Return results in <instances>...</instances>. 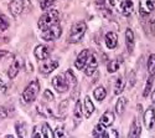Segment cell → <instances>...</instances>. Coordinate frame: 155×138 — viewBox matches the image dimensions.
Returning a JSON list of instances; mask_svg holds the SVG:
<instances>
[{
  "mask_svg": "<svg viewBox=\"0 0 155 138\" xmlns=\"http://www.w3.org/2000/svg\"><path fill=\"white\" fill-rule=\"evenodd\" d=\"M155 8V0H140L139 11L141 15H149Z\"/></svg>",
  "mask_w": 155,
  "mask_h": 138,
  "instance_id": "7c38bea8",
  "label": "cell"
},
{
  "mask_svg": "<svg viewBox=\"0 0 155 138\" xmlns=\"http://www.w3.org/2000/svg\"><path fill=\"white\" fill-rule=\"evenodd\" d=\"M109 3L110 5H115V0H109Z\"/></svg>",
  "mask_w": 155,
  "mask_h": 138,
  "instance_id": "7bdbcfd3",
  "label": "cell"
},
{
  "mask_svg": "<svg viewBox=\"0 0 155 138\" xmlns=\"http://www.w3.org/2000/svg\"><path fill=\"white\" fill-rule=\"evenodd\" d=\"M104 41H106V45L108 49H114L118 44V36L115 32L113 31H109L106 34V37H104Z\"/></svg>",
  "mask_w": 155,
  "mask_h": 138,
  "instance_id": "ac0fdd59",
  "label": "cell"
},
{
  "mask_svg": "<svg viewBox=\"0 0 155 138\" xmlns=\"http://www.w3.org/2000/svg\"><path fill=\"white\" fill-rule=\"evenodd\" d=\"M8 8L11 12V15L16 18L24 10V2L22 0H11V2L9 3V5H8Z\"/></svg>",
  "mask_w": 155,
  "mask_h": 138,
  "instance_id": "30bf717a",
  "label": "cell"
},
{
  "mask_svg": "<svg viewBox=\"0 0 155 138\" xmlns=\"http://www.w3.org/2000/svg\"><path fill=\"white\" fill-rule=\"evenodd\" d=\"M60 66V62L57 60H48V61H44L40 65V72L45 76L50 75L52 71H55L57 67Z\"/></svg>",
  "mask_w": 155,
  "mask_h": 138,
  "instance_id": "ba28073f",
  "label": "cell"
},
{
  "mask_svg": "<svg viewBox=\"0 0 155 138\" xmlns=\"http://www.w3.org/2000/svg\"><path fill=\"white\" fill-rule=\"evenodd\" d=\"M97 67H98V59L96 56V54L91 52L87 59V62L84 65V73L87 75V76H92V75L97 71Z\"/></svg>",
  "mask_w": 155,
  "mask_h": 138,
  "instance_id": "8992f818",
  "label": "cell"
},
{
  "mask_svg": "<svg viewBox=\"0 0 155 138\" xmlns=\"http://www.w3.org/2000/svg\"><path fill=\"white\" fill-rule=\"evenodd\" d=\"M140 134H141V127H140V123L138 122V119H137V118H133V122H132L130 130H129L128 137H130V138H137V137H140Z\"/></svg>",
  "mask_w": 155,
  "mask_h": 138,
  "instance_id": "2e32d148",
  "label": "cell"
},
{
  "mask_svg": "<svg viewBox=\"0 0 155 138\" xmlns=\"http://www.w3.org/2000/svg\"><path fill=\"white\" fill-rule=\"evenodd\" d=\"M73 117H74V119H76V124L78 123V121H81V117H82V106H81V101H77L76 105H74Z\"/></svg>",
  "mask_w": 155,
  "mask_h": 138,
  "instance_id": "cb8c5ba5",
  "label": "cell"
},
{
  "mask_svg": "<svg viewBox=\"0 0 155 138\" xmlns=\"http://www.w3.org/2000/svg\"><path fill=\"white\" fill-rule=\"evenodd\" d=\"M6 117H8V111L3 106H0V119H4Z\"/></svg>",
  "mask_w": 155,
  "mask_h": 138,
  "instance_id": "74e56055",
  "label": "cell"
},
{
  "mask_svg": "<svg viewBox=\"0 0 155 138\" xmlns=\"http://www.w3.org/2000/svg\"><path fill=\"white\" fill-rule=\"evenodd\" d=\"M120 67V60L118 59H115V60H112L109 61V64L107 65V70L109 73H114V72H117Z\"/></svg>",
  "mask_w": 155,
  "mask_h": 138,
  "instance_id": "7402d4cb",
  "label": "cell"
},
{
  "mask_svg": "<svg viewBox=\"0 0 155 138\" xmlns=\"http://www.w3.org/2000/svg\"><path fill=\"white\" fill-rule=\"evenodd\" d=\"M104 133H106V127L103 126L102 123L97 124L93 130V136L94 137H104Z\"/></svg>",
  "mask_w": 155,
  "mask_h": 138,
  "instance_id": "f1b7e54d",
  "label": "cell"
},
{
  "mask_svg": "<svg viewBox=\"0 0 155 138\" xmlns=\"http://www.w3.org/2000/svg\"><path fill=\"white\" fill-rule=\"evenodd\" d=\"M9 26H10V21H9L8 16H5L4 14H0V30L5 31Z\"/></svg>",
  "mask_w": 155,
  "mask_h": 138,
  "instance_id": "f546056e",
  "label": "cell"
},
{
  "mask_svg": "<svg viewBox=\"0 0 155 138\" xmlns=\"http://www.w3.org/2000/svg\"><path fill=\"white\" fill-rule=\"evenodd\" d=\"M125 106H127V98L124 97H119V99L115 103V111H117L118 115H122L124 109H125Z\"/></svg>",
  "mask_w": 155,
  "mask_h": 138,
  "instance_id": "d4e9b609",
  "label": "cell"
},
{
  "mask_svg": "<svg viewBox=\"0 0 155 138\" xmlns=\"http://www.w3.org/2000/svg\"><path fill=\"white\" fill-rule=\"evenodd\" d=\"M104 137H114V138H117V137H119V133H118V131H117V130H110L109 132H107V131H106Z\"/></svg>",
  "mask_w": 155,
  "mask_h": 138,
  "instance_id": "d590c367",
  "label": "cell"
},
{
  "mask_svg": "<svg viewBox=\"0 0 155 138\" xmlns=\"http://www.w3.org/2000/svg\"><path fill=\"white\" fill-rule=\"evenodd\" d=\"M52 86L58 93H64L70 90V85L64 77V75H57L52 79Z\"/></svg>",
  "mask_w": 155,
  "mask_h": 138,
  "instance_id": "5b68a950",
  "label": "cell"
},
{
  "mask_svg": "<svg viewBox=\"0 0 155 138\" xmlns=\"http://www.w3.org/2000/svg\"><path fill=\"white\" fill-rule=\"evenodd\" d=\"M89 54H91V51H89V50H87V49L82 50V51L80 52V55L77 56V59H76V61H74V66H76L77 70H83V67H84V65H86V62H87V59H88Z\"/></svg>",
  "mask_w": 155,
  "mask_h": 138,
  "instance_id": "4fadbf2b",
  "label": "cell"
},
{
  "mask_svg": "<svg viewBox=\"0 0 155 138\" xmlns=\"http://www.w3.org/2000/svg\"><path fill=\"white\" fill-rule=\"evenodd\" d=\"M153 81H154V76H150L147 81V85H145V89H144V92H143V96L144 97H148L149 96V92L151 91V86H153Z\"/></svg>",
  "mask_w": 155,
  "mask_h": 138,
  "instance_id": "d6a6232c",
  "label": "cell"
},
{
  "mask_svg": "<svg viewBox=\"0 0 155 138\" xmlns=\"http://www.w3.org/2000/svg\"><path fill=\"white\" fill-rule=\"evenodd\" d=\"M96 4L99 8H106V0H96Z\"/></svg>",
  "mask_w": 155,
  "mask_h": 138,
  "instance_id": "ab89813d",
  "label": "cell"
},
{
  "mask_svg": "<svg viewBox=\"0 0 155 138\" xmlns=\"http://www.w3.org/2000/svg\"><path fill=\"white\" fill-rule=\"evenodd\" d=\"M64 77H66V80H67V82H68V85H70V87L71 86H76L77 85V79H76V76H74V73H73V71L72 70H67L66 72H64Z\"/></svg>",
  "mask_w": 155,
  "mask_h": 138,
  "instance_id": "484cf974",
  "label": "cell"
},
{
  "mask_svg": "<svg viewBox=\"0 0 155 138\" xmlns=\"http://www.w3.org/2000/svg\"><path fill=\"white\" fill-rule=\"evenodd\" d=\"M21 65H22L21 57H15L14 60H12V62L10 64V66L8 69V76H9L10 80H14L18 76V73L21 69Z\"/></svg>",
  "mask_w": 155,
  "mask_h": 138,
  "instance_id": "52a82bcc",
  "label": "cell"
},
{
  "mask_svg": "<svg viewBox=\"0 0 155 138\" xmlns=\"http://www.w3.org/2000/svg\"><path fill=\"white\" fill-rule=\"evenodd\" d=\"M5 55H8V51H5V50H0V59L4 57Z\"/></svg>",
  "mask_w": 155,
  "mask_h": 138,
  "instance_id": "60d3db41",
  "label": "cell"
},
{
  "mask_svg": "<svg viewBox=\"0 0 155 138\" xmlns=\"http://www.w3.org/2000/svg\"><path fill=\"white\" fill-rule=\"evenodd\" d=\"M151 101H153V103H155V90L151 93Z\"/></svg>",
  "mask_w": 155,
  "mask_h": 138,
  "instance_id": "b9f144b4",
  "label": "cell"
},
{
  "mask_svg": "<svg viewBox=\"0 0 155 138\" xmlns=\"http://www.w3.org/2000/svg\"><path fill=\"white\" fill-rule=\"evenodd\" d=\"M63 126H57V128H56V131H55V133H54V136L55 137H57V138H60V137H64L66 136V133L63 132Z\"/></svg>",
  "mask_w": 155,
  "mask_h": 138,
  "instance_id": "836d02e7",
  "label": "cell"
},
{
  "mask_svg": "<svg viewBox=\"0 0 155 138\" xmlns=\"http://www.w3.org/2000/svg\"><path fill=\"white\" fill-rule=\"evenodd\" d=\"M34 54H35V57H36L37 60L44 61V60H47V59L50 57L51 50H50V47L46 46V45H38V46L35 47Z\"/></svg>",
  "mask_w": 155,
  "mask_h": 138,
  "instance_id": "9c48e42d",
  "label": "cell"
},
{
  "mask_svg": "<svg viewBox=\"0 0 155 138\" xmlns=\"http://www.w3.org/2000/svg\"><path fill=\"white\" fill-rule=\"evenodd\" d=\"M37 109H38V113H41L42 116H46V117H52L54 113L52 111H51V108L48 107H45V106H37Z\"/></svg>",
  "mask_w": 155,
  "mask_h": 138,
  "instance_id": "4dcf8cb0",
  "label": "cell"
},
{
  "mask_svg": "<svg viewBox=\"0 0 155 138\" xmlns=\"http://www.w3.org/2000/svg\"><path fill=\"white\" fill-rule=\"evenodd\" d=\"M83 111H84V116L86 118H89L92 116V113L94 112V105L92 102V99L89 96L84 97V101H83Z\"/></svg>",
  "mask_w": 155,
  "mask_h": 138,
  "instance_id": "5bb4252c",
  "label": "cell"
},
{
  "mask_svg": "<svg viewBox=\"0 0 155 138\" xmlns=\"http://www.w3.org/2000/svg\"><path fill=\"white\" fill-rule=\"evenodd\" d=\"M31 137H42V134H41L40 131H38V127L37 126L34 128V132L31 133Z\"/></svg>",
  "mask_w": 155,
  "mask_h": 138,
  "instance_id": "f35d334b",
  "label": "cell"
},
{
  "mask_svg": "<svg viewBox=\"0 0 155 138\" xmlns=\"http://www.w3.org/2000/svg\"><path fill=\"white\" fill-rule=\"evenodd\" d=\"M8 91V86H6V83L0 79V95H4L5 92Z\"/></svg>",
  "mask_w": 155,
  "mask_h": 138,
  "instance_id": "8d00e7d4",
  "label": "cell"
},
{
  "mask_svg": "<svg viewBox=\"0 0 155 138\" xmlns=\"http://www.w3.org/2000/svg\"><path fill=\"white\" fill-rule=\"evenodd\" d=\"M124 87H125V81L123 77H119L115 81V85H114V95H120L123 91H124Z\"/></svg>",
  "mask_w": 155,
  "mask_h": 138,
  "instance_id": "44dd1931",
  "label": "cell"
},
{
  "mask_svg": "<svg viewBox=\"0 0 155 138\" xmlns=\"http://www.w3.org/2000/svg\"><path fill=\"white\" fill-rule=\"evenodd\" d=\"M54 98H55V96L52 95V92H51L50 90H46L44 92V99H47V101H54Z\"/></svg>",
  "mask_w": 155,
  "mask_h": 138,
  "instance_id": "e575fe53",
  "label": "cell"
},
{
  "mask_svg": "<svg viewBox=\"0 0 155 138\" xmlns=\"http://www.w3.org/2000/svg\"><path fill=\"white\" fill-rule=\"evenodd\" d=\"M148 73L149 76H155V54H151L148 59Z\"/></svg>",
  "mask_w": 155,
  "mask_h": 138,
  "instance_id": "603a6c76",
  "label": "cell"
},
{
  "mask_svg": "<svg viewBox=\"0 0 155 138\" xmlns=\"http://www.w3.org/2000/svg\"><path fill=\"white\" fill-rule=\"evenodd\" d=\"M62 35V28L60 26V24H56L54 26H50L41 32V37L45 41H54L60 39V36Z\"/></svg>",
  "mask_w": 155,
  "mask_h": 138,
  "instance_id": "277c9868",
  "label": "cell"
},
{
  "mask_svg": "<svg viewBox=\"0 0 155 138\" xmlns=\"http://www.w3.org/2000/svg\"><path fill=\"white\" fill-rule=\"evenodd\" d=\"M56 3V0H41L40 2V8H41V10H48L50 8H52L54 6V4Z\"/></svg>",
  "mask_w": 155,
  "mask_h": 138,
  "instance_id": "1f68e13d",
  "label": "cell"
},
{
  "mask_svg": "<svg viewBox=\"0 0 155 138\" xmlns=\"http://www.w3.org/2000/svg\"><path fill=\"white\" fill-rule=\"evenodd\" d=\"M58 20H60V12L56 9H48V11H46L44 15L40 16L37 25L41 30H45L50 26L58 24Z\"/></svg>",
  "mask_w": 155,
  "mask_h": 138,
  "instance_id": "6da1fadb",
  "label": "cell"
},
{
  "mask_svg": "<svg viewBox=\"0 0 155 138\" xmlns=\"http://www.w3.org/2000/svg\"><path fill=\"white\" fill-rule=\"evenodd\" d=\"M16 134L18 137H26L28 136V130H26V124L24 122H20V123H16Z\"/></svg>",
  "mask_w": 155,
  "mask_h": 138,
  "instance_id": "83f0119b",
  "label": "cell"
},
{
  "mask_svg": "<svg viewBox=\"0 0 155 138\" xmlns=\"http://www.w3.org/2000/svg\"><path fill=\"white\" fill-rule=\"evenodd\" d=\"M40 82H38V80H34V81H31L28 86H26V89H25L24 91H22V95H21V97H22V99L26 103H30V102H32V101H35L36 99V97H37V95H38V92H40Z\"/></svg>",
  "mask_w": 155,
  "mask_h": 138,
  "instance_id": "3957f363",
  "label": "cell"
},
{
  "mask_svg": "<svg viewBox=\"0 0 155 138\" xmlns=\"http://www.w3.org/2000/svg\"><path fill=\"white\" fill-rule=\"evenodd\" d=\"M93 96H94V98L97 99V101H103V99L106 98V96H107V91L104 90V87H102V86H99V87H97V89L93 91Z\"/></svg>",
  "mask_w": 155,
  "mask_h": 138,
  "instance_id": "ffe728a7",
  "label": "cell"
},
{
  "mask_svg": "<svg viewBox=\"0 0 155 138\" xmlns=\"http://www.w3.org/2000/svg\"><path fill=\"white\" fill-rule=\"evenodd\" d=\"M87 31V24L84 21H77L72 25L71 32L68 35V42L71 44H77L84 36Z\"/></svg>",
  "mask_w": 155,
  "mask_h": 138,
  "instance_id": "7a4b0ae2",
  "label": "cell"
},
{
  "mask_svg": "<svg viewBox=\"0 0 155 138\" xmlns=\"http://www.w3.org/2000/svg\"><path fill=\"white\" fill-rule=\"evenodd\" d=\"M113 122H114V113H113V112H110V111H106L101 116V118H99V123H102L104 127L112 126Z\"/></svg>",
  "mask_w": 155,
  "mask_h": 138,
  "instance_id": "d6986e66",
  "label": "cell"
},
{
  "mask_svg": "<svg viewBox=\"0 0 155 138\" xmlns=\"http://www.w3.org/2000/svg\"><path fill=\"white\" fill-rule=\"evenodd\" d=\"M154 123H155V109L153 106H150L147 108L145 113H144V124H145L147 130H151Z\"/></svg>",
  "mask_w": 155,
  "mask_h": 138,
  "instance_id": "8fae6325",
  "label": "cell"
},
{
  "mask_svg": "<svg viewBox=\"0 0 155 138\" xmlns=\"http://www.w3.org/2000/svg\"><path fill=\"white\" fill-rule=\"evenodd\" d=\"M41 134H42V137H45V138H52V137H55V136H54V131L51 130V127H50L48 123H44V124H42Z\"/></svg>",
  "mask_w": 155,
  "mask_h": 138,
  "instance_id": "4316f807",
  "label": "cell"
},
{
  "mask_svg": "<svg viewBox=\"0 0 155 138\" xmlns=\"http://www.w3.org/2000/svg\"><path fill=\"white\" fill-rule=\"evenodd\" d=\"M125 45H127L128 51L133 52V50H134V32L129 28L125 30Z\"/></svg>",
  "mask_w": 155,
  "mask_h": 138,
  "instance_id": "e0dca14e",
  "label": "cell"
},
{
  "mask_svg": "<svg viewBox=\"0 0 155 138\" xmlns=\"http://www.w3.org/2000/svg\"><path fill=\"white\" fill-rule=\"evenodd\" d=\"M119 8H120V12L124 16H129L133 12L134 4H133L132 0H122Z\"/></svg>",
  "mask_w": 155,
  "mask_h": 138,
  "instance_id": "9a60e30c",
  "label": "cell"
}]
</instances>
